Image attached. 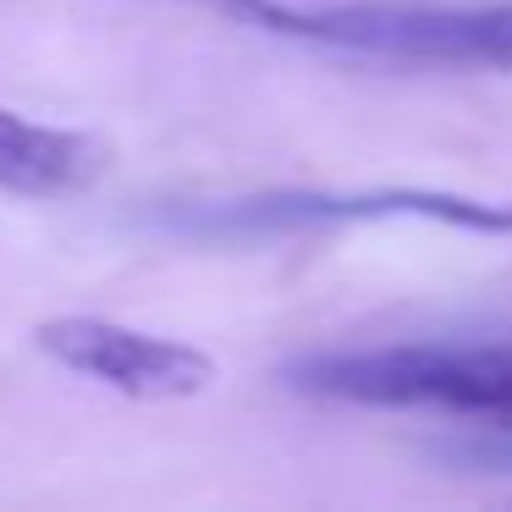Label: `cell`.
Instances as JSON below:
<instances>
[{"mask_svg": "<svg viewBox=\"0 0 512 512\" xmlns=\"http://www.w3.org/2000/svg\"><path fill=\"white\" fill-rule=\"evenodd\" d=\"M292 386L358 408H441L512 430V347L397 342L364 353H320L292 369Z\"/></svg>", "mask_w": 512, "mask_h": 512, "instance_id": "1", "label": "cell"}, {"mask_svg": "<svg viewBox=\"0 0 512 512\" xmlns=\"http://www.w3.org/2000/svg\"><path fill=\"white\" fill-rule=\"evenodd\" d=\"M254 28L380 61L512 72V6H320V12H303L287 0H265Z\"/></svg>", "mask_w": 512, "mask_h": 512, "instance_id": "2", "label": "cell"}, {"mask_svg": "<svg viewBox=\"0 0 512 512\" xmlns=\"http://www.w3.org/2000/svg\"><path fill=\"white\" fill-rule=\"evenodd\" d=\"M34 342L61 369H72V375L94 380V386L116 391V397H133V402H182V397L210 391V380H215L210 353L177 342V336L100 320V314L45 320L34 331Z\"/></svg>", "mask_w": 512, "mask_h": 512, "instance_id": "3", "label": "cell"}, {"mask_svg": "<svg viewBox=\"0 0 512 512\" xmlns=\"http://www.w3.org/2000/svg\"><path fill=\"white\" fill-rule=\"evenodd\" d=\"M435 221L463 226V232H496L512 237V199H468L441 188H375V193H259V199H226L199 221V232H287V226H320V221Z\"/></svg>", "mask_w": 512, "mask_h": 512, "instance_id": "4", "label": "cell"}, {"mask_svg": "<svg viewBox=\"0 0 512 512\" xmlns=\"http://www.w3.org/2000/svg\"><path fill=\"white\" fill-rule=\"evenodd\" d=\"M100 144L67 127H45L0 105V193L56 199L100 177Z\"/></svg>", "mask_w": 512, "mask_h": 512, "instance_id": "5", "label": "cell"}, {"mask_svg": "<svg viewBox=\"0 0 512 512\" xmlns=\"http://www.w3.org/2000/svg\"><path fill=\"white\" fill-rule=\"evenodd\" d=\"M188 6H210V12L243 17V23H259V12H265V0H188Z\"/></svg>", "mask_w": 512, "mask_h": 512, "instance_id": "6", "label": "cell"}]
</instances>
